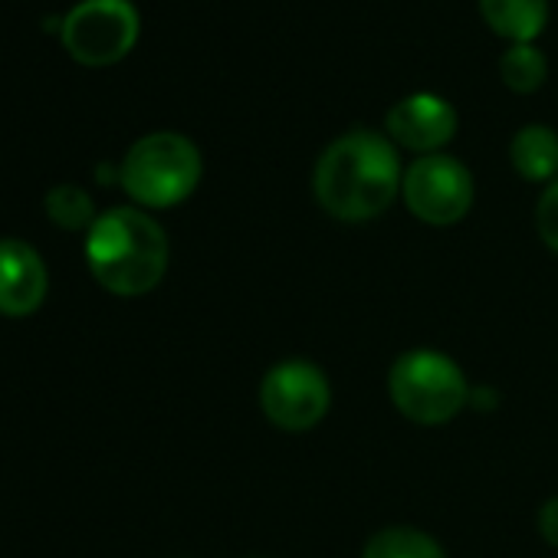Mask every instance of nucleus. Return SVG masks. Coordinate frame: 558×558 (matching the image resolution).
Segmentation results:
<instances>
[{
	"instance_id": "f257e3e1",
	"label": "nucleus",
	"mask_w": 558,
	"mask_h": 558,
	"mask_svg": "<svg viewBox=\"0 0 558 558\" xmlns=\"http://www.w3.org/2000/svg\"><path fill=\"white\" fill-rule=\"evenodd\" d=\"M401 161L395 145L368 129L336 138L313 171V194L336 220H372L385 214L401 184Z\"/></svg>"
},
{
	"instance_id": "f03ea898",
	"label": "nucleus",
	"mask_w": 558,
	"mask_h": 558,
	"mask_svg": "<svg viewBox=\"0 0 558 558\" xmlns=\"http://www.w3.org/2000/svg\"><path fill=\"white\" fill-rule=\"evenodd\" d=\"M86 259L102 290L116 296H145L168 269V236L145 210L116 207L99 214L89 227Z\"/></svg>"
},
{
	"instance_id": "7ed1b4c3",
	"label": "nucleus",
	"mask_w": 558,
	"mask_h": 558,
	"mask_svg": "<svg viewBox=\"0 0 558 558\" xmlns=\"http://www.w3.org/2000/svg\"><path fill=\"white\" fill-rule=\"evenodd\" d=\"M119 181L125 194L145 207H174L191 197L201 181V151L178 132H151L129 148Z\"/></svg>"
},
{
	"instance_id": "20e7f679",
	"label": "nucleus",
	"mask_w": 558,
	"mask_h": 558,
	"mask_svg": "<svg viewBox=\"0 0 558 558\" xmlns=\"http://www.w3.org/2000/svg\"><path fill=\"white\" fill-rule=\"evenodd\" d=\"M388 391L395 408L424 427H437L453 421L466 404V378L460 365L440 352L414 349L404 352L388 375Z\"/></svg>"
},
{
	"instance_id": "39448f33",
	"label": "nucleus",
	"mask_w": 558,
	"mask_h": 558,
	"mask_svg": "<svg viewBox=\"0 0 558 558\" xmlns=\"http://www.w3.org/2000/svg\"><path fill=\"white\" fill-rule=\"evenodd\" d=\"M138 11L132 0H80L60 21V44L80 66H112L138 44Z\"/></svg>"
},
{
	"instance_id": "423d86ee",
	"label": "nucleus",
	"mask_w": 558,
	"mask_h": 558,
	"mask_svg": "<svg viewBox=\"0 0 558 558\" xmlns=\"http://www.w3.org/2000/svg\"><path fill=\"white\" fill-rule=\"evenodd\" d=\"M329 401H332L329 378L323 375L319 365L303 359L272 365L259 385V408L269 417V424H276L279 430H293V434L313 430L326 417Z\"/></svg>"
},
{
	"instance_id": "0eeeda50",
	"label": "nucleus",
	"mask_w": 558,
	"mask_h": 558,
	"mask_svg": "<svg viewBox=\"0 0 558 558\" xmlns=\"http://www.w3.org/2000/svg\"><path fill=\"white\" fill-rule=\"evenodd\" d=\"M404 204L408 210L434 227H450L466 217L473 204V178L470 171L450 155H424L417 158L404 181Z\"/></svg>"
},
{
	"instance_id": "6e6552de",
	"label": "nucleus",
	"mask_w": 558,
	"mask_h": 558,
	"mask_svg": "<svg viewBox=\"0 0 558 558\" xmlns=\"http://www.w3.org/2000/svg\"><path fill=\"white\" fill-rule=\"evenodd\" d=\"M385 122H388V135L398 145L427 155L453 138L457 109L434 93H414V96L401 99L398 106H391Z\"/></svg>"
},
{
	"instance_id": "1a4fd4ad",
	"label": "nucleus",
	"mask_w": 558,
	"mask_h": 558,
	"mask_svg": "<svg viewBox=\"0 0 558 558\" xmlns=\"http://www.w3.org/2000/svg\"><path fill=\"white\" fill-rule=\"evenodd\" d=\"M47 296V266L24 240H0V316H31Z\"/></svg>"
},
{
	"instance_id": "9d476101",
	"label": "nucleus",
	"mask_w": 558,
	"mask_h": 558,
	"mask_svg": "<svg viewBox=\"0 0 558 558\" xmlns=\"http://www.w3.org/2000/svg\"><path fill=\"white\" fill-rule=\"evenodd\" d=\"M483 21L512 44H532L548 21V0H480Z\"/></svg>"
},
{
	"instance_id": "9b49d317",
	"label": "nucleus",
	"mask_w": 558,
	"mask_h": 558,
	"mask_svg": "<svg viewBox=\"0 0 558 558\" xmlns=\"http://www.w3.org/2000/svg\"><path fill=\"white\" fill-rule=\"evenodd\" d=\"M509 158L525 181H548L558 171V135L545 125H525L515 132Z\"/></svg>"
},
{
	"instance_id": "f8f14e48",
	"label": "nucleus",
	"mask_w": 558,
	"mask_h": 558,
	"mask_svg": "<svg viewBox=\"0 0 558 558\" xmlns=\"http://www.w3.org/2000/svg\"><path fill=\"white\" fill-rule=\"evenodd\" d=\"M362 558H447V555L427 532L411 525H391L368 538Z\"/></svg>"
},
{
	"instance_id": "ddd939ff",
	"label": "nucleus",
	"mask_w": 558,
	"mask_h": 558,
	"mask_svg": "<svg viewBox=\"0 0 558 558\" xmlns=\"http://www.w3.org/2000/svg\"><path fill=\"white\" fill-rule=\"evenodd\" d=\"M499 76L512 93H535L545 83V57L532 44H512L499 60Z\"/></svg>"
},
{
	"instance_id": "4468645a",
	"label": "nucleus",
	"mask_w": 558,
	"mask_h": 558,
	"mask_svg": "<svg viewBox=\"0 0 558 558\" xmlns=\"http://www.w3.org/2000/svg\"><path fill=\"white\" fill-rule=\"evenodd\" d=\"M47 210L53 217V223L76 230V227H93L96 214H93V201L83 187L76 184H60L47 194Z\"/></svg>"
},
{
	"instance_id": "2eb2a0df",
	"label": "nucleus",
	"mask_w": 558,
	"mask_h": 558,
	"mask_svg": "<svg viewBox=\"0 0 558 558\" xmlns=\"http://www.w3.org/2000/svg\"><path fill=\"white\" fill-rule=\"evenodd\" d=\"M535 227H538V236L545 240V246L558 253V181H551L545 187V194L538 197Z\"/></svg>"
},
{
	"instance_id": "dca6fc26",
	"label": "nucleus",
	"mask_w": 558,
	"mask_h": 558,
	"mask_svg": "<svg viewBox=\"0 0 558 558\" xmlns=\"http://www.w3.org/2000/svg\"><path fill=\"white\" fill-rule=\"evenodd\" d=\"M538 532H542V538L548 545L558 548V496L542 506V512H538Z\"/></svg>"
}]
</instances>
